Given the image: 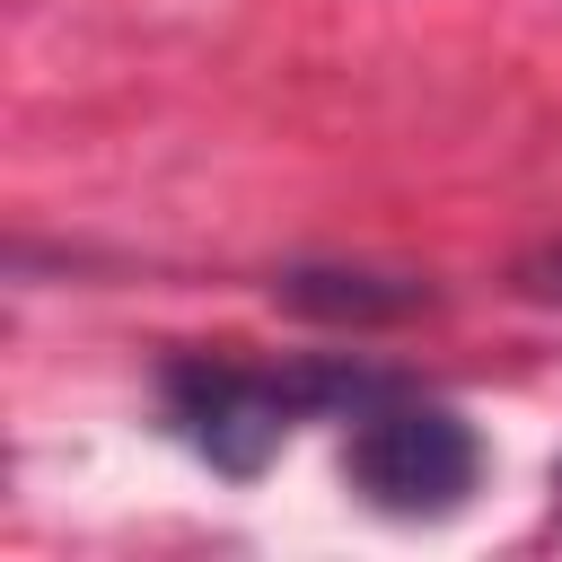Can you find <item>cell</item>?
<instances>
[{
	"label": "cell",
	"mask_w": 562,
	"mask_h": 562,
	"mask_svg": "<svg viewBox=\"0 0 562 562\" xmlns=\"http://www.w3.org/2000/svg\"><path fill=\"white\" fill-rule=\"evenodd\" d=\"M395 369L369 360H220V351H184L158 369V404L176 422V439L193 457H211L220 474H263V457L299 430V422H351L369 395H386Z\"/></svg>",
	"instance_id": "obj_1"
},
{
	"label": "cell",
	"mask_w": 562,
	"mask_h": 562,
	"mask_svg": "<svg viewBox=\"0 0 562 562\" xmlns=\"http://www.w3.org/2000/svg\"><path fill=\"white\" fill-rule=\"evenodd\" d=\"M342 474L386 518H448L483 483V439L465 413H448L395 378L386 395H369L342 422Z\"/></svg>",
	"instance_id": "obj_2"
},
{
	"label": "cell",
	"mask_w": 562,
	"mask_h": 562,
	"mask_svg": "<svg viewBox=\"0 0 562 562\" xmlns=\"http://www.w3.org/2000/svg\"><path fill=\"white\" fill-rule=\"evenodd\" d=\"M272 299L281 307H299V316H316V325H395V316H413V307H430V290L422 281H395V272H342V263H299V272H281L272 281Z\"/></svg>",
	"instance_id": "obj_3"
},
{
	"label": "cell",
	"mask_w": 562,
	"mask_h": 562,
	"mask_svg": "<svg viewBox=\"0 0 562 562\" xmlns=\"http://www.w3.org/2000/svg\"><path fill=\"white\" fill-rule=\"evenodd\" d=\"M518 299H536V307H562V237L553 246H536V255H518Z\"/></svg>",
	"instance_id": "obj_4"
},
{
	"label": "cell",
	"mask_w": 562,
	"mask_h": 562,
	"mask_svg": "<svg viewBox=\"0 0 562 562\" xmlns=\"http://www.w3.org/2000/svg\"><path fill=\"white\" fill-rule=\"evenodd\" d=\"M553 483H562V474H553Z\"/></svg>",
	"instance_id": "obj_5"
}]
</instances>
